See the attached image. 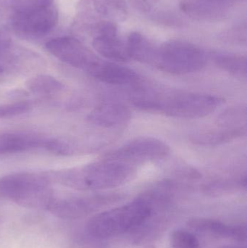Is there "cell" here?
I'll use <instances>...</instances> for the list:
<instances>
[{"label":"cell","mask_w":247,"mask_h":248,"mask_svg":"<svg viewBox=\"0 0 247 248\" xmlns=\"http://www.w3.org/2000/svg\"><path fill=\"white\" fill-rule=\"evenodd\" d=\"M222 103L216 96L187 92H141L133 97V104L141 110L180 119L205 117Z\"/></svg>","instance_id":"cell-1"},{"label":"cell","mask_w":247,"mask_h":248,"mask_svg":"<svg viewBox=\"0 0 247 248\" xmlns=\"http://www.w3.org/2000/svg\"><path fill=\"white\" fill-rule=\"evenodd\" d=\"M152 204L143 195L126 205L97 214L87 229L95 238L108 239L131 232L155 214Z\"/></svg>","instance_id":"cell-2"},{"label":"cell","mask_w":247,"mask_h":248,"mask_svg":"<svg viewBox=\"0 0 247 248\" xmlns=\"http://www.w3.org/2000/svg\"><path fill=\"white\" fill-rule=\"evenodd\" d=\"M135 173L133 165L105 158L71 170L65 179L70 186L78 189L100 190L121 186L131 180Z\"/></svg>","instance_id":"cell-3"},{"label":"cell","mask_w":247,"mask_h":248,"mask_svg":"<svg viewBox=\"0 0 247 248\" xmlns=\"http://www.w3.org/2000/svg\"><path fill=\"white\" fill-rule=\"evenodd\" d=\"M205 52L196 45L170 40L156 48L152 65L172 74H187L203 69L207 64Z\"/></svg>","instance_id":"cell-4"},{"label":"cell","mask_w":247,"mask_h":248,"mask_svg":"<svg viewBox=\"0 0 247 248\" xmlns=\"http://www.w3.org/2000/svg\"><path fill=\"white\" fill-rule=\"evenodd\" d=\"M48 189L49 181L38 173H16L0 179V193L28 206L49 207Z\"/></svg>","instance_id":"cell-5"},{"label":"cell","mask_w":247,"mask_h":248,"mask_svg":"<svg viewBox=\"0 0 247 248\" xmlns=\"http://www.w3.org/2000/svg\"><path fill=\"white\" fill-rule=\"evenodd\" d=\"M169 153V147L164 141L154 137H142L113 150L105 158L134 166L136 163L162 160Z\"/></svg>","instance_id":"cell-6"},{"label":"cell","mask_w":247,"mask_h":248,"mask_svg":"<svg viewBox=\"0 0 247 248\" xmlns=\"http://www.w3.org/2000/svg\"><path fill=\"white\" fill-rule=\"evenodd\" d=\"M46 48L59 61L91 75L102 60L75 38L58 37L46 42Z\"/></svg>","instance_id":"cell-7"},{"label":"cell","mask_w":247,"mask_h":248,"mask_svg":"<svg viewBox=\"0 0 247 248\" xmlns=\"http://www.w3.org/2000/svg\"><path fill=\"white\" fill-rule=\"evenodd\" d=\"M16 33L26 37L44 36L56 26L58 11L55 4L27 11L13 13L10 19Z\"/></svg>","instance_id":"cell-8"},{"label":"cell","mask_w":247,"mask_h":248,"mask_svg":"<svg viewBox=\"0 0 247 248\" xmlns=\"http://www.w3.org/2000/svg\"><path fill=\"white\" fill-rule=\"evenodd\" d=\"M120 194L110 193L75 198L60 202H52L49 208L52 213L64 218H76L104 207L113 205L122 199Z\"/></svg>","instance_id":"cell-9"},{"label":"cell","mask_w":247,"mask_h":248,"mask_svg":"<svg viewBox=\"0 0 247 248\" xmlns=\"http://www.w3.org/2000/svg\"><path fill=\"white\" fill-rule=\"evenodd\" d=\"M126 106L115 102H106L96 107L88 116L90 123L106 128H116L126 125L131 119Z\"/></svg>","instance_id":"cell-10"},{"label":"cell","mask_w":247,"mask_h":248,"mask_svg":"<svg viewBox=\"0 0 247 248\" xmlns=\"http://www.w3.org/2000/svg\"><path fill=\"white\" fill-rule=\"evenodd\" d=\"M188 226L196 231L231 239L239 243H243L247 240L246 224L229 225L212 218H194L188 221Z\"/></svg>","instance_id":"cell-11"},{"label":"cell","mask_w":247,"mask_h":248,"mask_svg":"<svg viewBox=\"0 0 247 248\" xmlns=\"http://www.w3.org/2000/svg\"><path fill=\"white\" fill-rule=\"evenodd\" d=\"M91 77L99 81L112 85H136L140 77L134 71L116 62L102 61Z\"/></svg>","instance_id":"cell-12"},{"label":"cell","mask_w":247,"mask_h":248,"mask_svg":"<svg viewBox=\"0 0 247 248\" xmlns=\"http://www.w3.org/2000/svg\"><path fill=\"white\" fill-rule=\"evenodd\" d=\"M180 7L189 17L204 21L223 18L229 9L213 0H183Z\"/></svg>","instance_id":"cell-13"},{"label":"cell","mask_w":247,"mask_h":248,"mask_svg":"<svg viewBox=\"0 0 247 248\" xmlns=\"http://www.w3.org/2000/svg\"><path fill=\"white\" fill-rule=\"evenodd\" d=\"M81 2L88 16L95 13L113 23L124 21L128 17L125 0H81Z\"/></svg>","instance_id":"cell-14"},{"label":"cell","mask_w":247,"mask_h":248,"mask_svg":"<svg viewBox=\"0 0 247 248\" xmlns=\"http://www.w3.org/2000/svg\"><path fill=\"white\" fill-rule=\"evenodd\" d=\"M46 140L36 135L23 132L0 134V155L21 153L43 146Z\"/></svg>","instance_id":"cell-15"},{"label":"cell","mask_w":247,"mask_h":248,"mask_svg":"<svg viewBox=\"0 0 247 248\" xmlns=\"http://www.w3.org/2000/svg\"><path fill=\"white\" fill-rule=\"evenodd\" d=\"M93 47L100 55L114 62H126L129 61V55L126 45L117 36H98L94 37Z\"/></svg>","instance_id":"cell-16"},{"label":"cell","mask_w":247,"mask_h":248,"mask_svg":"<svg viewBox=\"0 0 247 248\" xmlns=\"http://www.w3.org/2000/svg\"><path fill=\"white\" fill-rule=\"evenodd\" d=\"M126 46L130 59L152 65L157 47L142 33L139 32L131 33L128 37Z\"/></svg>","instance_id":"cell-17"},{"label":"cell","mask_w":247,"mask_h":248,"mask_svg":"<svg viewBox=\"0 0 247 248\" xmlns=\"http://www.w3.org/2000/svg\"><path fill=\"white\" fill-rule=\"evenodd\" d=\"M220 128L209 130L194 136L193 141L203 145H215L236 140L246 134L245 125L240 127H228L220 125Z\"/></svg>","instance_id":"cell-18"},{"label":"cell","mask_w":247,"mask_h":248,"mask_svg":"<svg viewBox=\"0 0 247 248\" xmlns=\"http://www.w3.org/2000/svg\"><path fill=\"white\" fill-rule=\"evenodd\" d=\"M28 90L35 95L49 97L60 93L64 85L59 80L49 75H39L28 80Z\"/></svg>","instance_id":"cell-19"},{"label":"cell","mask_w":247,"mask_h":248,"mask_svg":"<svg viewBox=\"0 0 247 248\" xmlns=\"http://www.w3.org/2000/svg\"><path fill=\"white\" fill-rule=\"evenodd\" d=\"M212 59L224 71L235 76L245 77L247 74V58L239 54L229 52H213Z\"/></svg>","instance_id":"cell-20"},{"label":"cell","mask_w":247,"mask_h":248,"mask_svg":"<svg viewBox=\"0 0 247 248\" xmlns=\"http://www.w3.org/2000/svg\"><path fill=\"white\" fill-rule=\"evenodd\" d=\"M246 186V179H222L213 181L203 186V190L206 195L219 196L235 192Z\"/></svg>","instance_id":"cell-21"},{"label":"cell","mask_w":247,"mask_h":248,"mask_svg":"<svg viewBox=\"0 0 247 248\" xmlns=\"http://www.w3.org/2000/svg\"><path fill=\"white\" fill-rule=\"evenodd\" d=\"M170 243L172 248H200V241L187 230H177L171 234Z\"/></svg>","instance_id":"cell-22"},{"label":"cell","mask_w":247,"mask_h":248,"mask_svg":"<svg viewBox=\"0 0 247 248\" xmlns=\"http://www.w3.org/2000/svg\"><path fill=\"white\" fill-rule=\"evenodd\" d=\"M31 106L27 102H17L0 105V119H8L25 114L30 111Z\"/></svg>","instance_id":"cell-23"},{"label":"cell","mask_w":247,"mask_h":248,"mask_svg":"<svg viewBox=\"0 0 247 248\" xmlns=\"http://www.w3.org/2000/svg\"><path fill=\"white\" fill-rule=\"evenodd\" d=\"M13 13L27 11L54 4V0H9Z\"/></svg>","instance_id":"cell-24"},{"label":"cell","mask_w":247,"mask_h":248,"mask_svg":"<svg viewBox=\"0 0 247 248\" xmlns=\"http://www.w3.org/2000/svg\"><path fill=\"white\" fill-rule=\"evenodd\" d=\"M154 21L158 22L161 24L169 26H180L183 23L181 18L174 13H168L166 11L154 12L152 14Z\"/></svg>","instance_id":"cell-25"},{"label":"cell","mask_w":247,"mask_h":248,"mask_svg":"<svg viewBox=\"0 0 247 248\" xmlns=\"http://www.w3.org/2000/svg\"><path fill=\"white\" fill-rule=\"evenodd\" d=\"M132 6L143 14H149L152 12V7L147 0H131Z\"/></svg>","instance_id":"cell-26"},{"label":"cell","mask_w":247,"mask_h":248,"mask_svg":"<svg viewBox=\"0 0 247 248\" xmlns=\"http://www.w3.org/2000/svg\"><path fill=\"white\" fill-rule=\"evenodd\" d=\"M13 16V10L9 0H0V21L10 20Z\"/></svg>","instance_id":"cell-27"},{"label":"cell","mask_w":247,"mask_h":248,"mask_svg":"<svg viewBox=\"0 0 247 248\" xmlns=\"http://www.w3.org/2000/svg\"><path fill=\"white\" fill-rule=\"evenodd\" d=\"M11 45V38L7 31L0 27V51L8 49Z\"/></svg>","instance_id":"cell-28"},{"label":"cell","mask_w":247,"mask_h":248,"mask_svg":"<svg viewBox=\"0 0 247 248\" xmlns=\"http://www.w3.org/2000/svg\"><path fill=\"white\" fill-rule=\"evenodd\" d=\"M217 248H247V247L245 246H242V245H237V246L232 245V246H220Z\"/></svg>","instance_id":"cell-29"},{"label":"cell","mask_w":247,"mask_h":248,"mask_svg":"<svg viewBox=\"0 0 247 248\" xmlns=\"http://www.w3.org/2000/svg\"><path fill=\"white\" fill-rule=\"evenodd\" d=\"M4 72V68L0 65V74H2Z\"/></svg>","instance_id":"cell-30"},{"label":"cell","mask_w":247,"mask_h":248,"mask_svg":"<svg viewBox=\"0 0 247 248\" xmlns=\"http://www.w3.org/2000/svg\"><path fill=\"white\" fill-rule=\"evenodd\" d=\"M152 1H159V0H152Z\"/></svg>","instance_id":"cell-31"}]
</instances>
